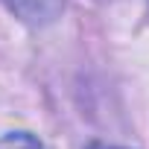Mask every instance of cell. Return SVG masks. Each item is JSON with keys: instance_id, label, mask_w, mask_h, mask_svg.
<instances>
[{"instance_id": "obj_2", "label": "cell", "mask_w": 149, "mask_h": 149, "mask_svg": "<svg viewBox=\"0 0 149 149\" xmlns=\"http://www.w3.org/2000/svg\"><path fill=\"white\" fill-rule=\"evenodd\" d=\"M0 149H41V143L32 134L18 132V134H6L3 140H0Z\"/></svg>"}, {"instance_id": "obj_1", "label": "cell", "mask_w": 149, "mask_h": 149, "mask_svg": "<svg viewBox=\"0 0 149 149\" xmlns=\"http://www.w3.org/2000/svg\"><path fill=\"white\" fill-rule=\"evenodd\" d=\"M6 3L12 12H18L29 24H47L61 9V0H6Z\"/></svg>"}, {"instance_id": "obj_3", "label": "cell", "mask_w": 149, "mask_h": 149, "mask_svg": "<svg viewBox=\"0 0 149 149\" xmlns=\"http://www.w3.org/2000/svg\"><path fill=\"white\" fill-rule=\"evenodd\" d=\"M88 149H120V146H108V143H94V146H88Z\"/></svg>"}]
</instances>
